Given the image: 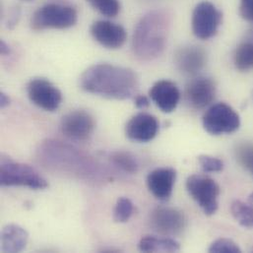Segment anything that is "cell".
I'll return each instance as SVG.
<instances>
[{"instance_id":"obj_1","label":"cell","mask_w":253,"mask_h":253,"mask_svg":"<svg viewBox=\"0 0 253 253\" xmlns=\"http://www.w3.org/2000/svg\"><path fill=\"white\" fill-rule=\"evenodd\" d=\"M87 93L114 100H126L138 88V77L130 68L99 63L86 69L79 80Z\"/></svg>"},{"instance_id":"obj_2","label":"cell","mask_w":253,"mask_h":253,"mask_svg":"<svg viewBox=\"0 0 253 253\" xmlns=\"http://www.w3.org/2000/svg\"><path fill=\"white\" fill-rule=\"evenodd\" d=\"M39 159L56 171L86 179L100 178L99 166L90 157L61 141H43L39 149Z\"/></svg>"},{"instance_id":"obj_3","label":"cell","mask_w":253,"mask_h":253,"mask_svg":"<svg viewBox=\"0 0 253 253\" xmlns=\"http://www.w3.org/2000/svg\"><path fill=\"white\" fill-rule=\"evenodd\" d=\"M170 20L165 11H152L138 22L132 41L134 54L143 61L159 57L168 42Z\"/></svg>"},{"instance_id":"obj_4","label":"cell","mask_w":253,"mask_h":253,"mask_svg":"<svg viewBox=\"0 0 253 253\" xmlns=\"http://www.w3.org/2000/svg\"><path fill=\"white\" fill-rule=\"evenodd\" d=\"M77 20L78 13L74 7L66 4L48 3L35 11L31 19V27L35 31L64 30L73 27Z\"/></svg>"},{"instance_id":"obj_5","label":"cell","mask_w":253,"mask_h":253,"mask_svg":"<svg viewBox=\"0 0 253 253\" xmlns=\"http://www.w3.org/2000/svg\"><path fill=\"white\" fill-rule=\"evenodd\" d=\"M0 184L2 186H26L31 189H44L47 181L34 168L12 161L2 156L0 165Z\"/></svg>"},{"instance_id":"obj_6","label":"cell","mask_w":253,"mask_h":253,"mask_svg":"<svg viewBox=\"0 0 253 253\" xmlns=\"http://www.w3.org/2000/svg\"><path fill=\"white\" fill-rule=\"evenodd\" d=\"M186 189L207 216L217 212L220 186L213 178L204 174H192L186 180Z\"/></svg>"},{"instance_id":"obj_7","label":"cell","mask_w":253,"mask_h":253,"mask_svg":"<svg viewBox=\"0 0 253 253\" xmlns=\"http://www.w3.org/2000/svg\"><path fill=\"white\" fill-rule=\"evenodd\" d=\"M202 123L208 133L218 136L236 132L241 126V118L231 106L219 103L207 110Z\"/></svg>"},{"instance_id":"obj_8","label":"cell","mask_w":253,"mask_h":253,"mask_svg":"<svg viewBox=\"0 0 253 253\" xmlns=\"http://www.w3.org/2000/svg\"><path fill=\"white\" fill-rule=\"evenodd\" d=\"M222 23V13L211 2L203 1L196 5L192 13V32L200 40L214 37Z\"/></svg>"},{"instance_id":"obj_9","label":"cell","mask_w":253,"mask_h":253,"mask_svg":"<svg viewBox=\"0 0 253 253\" xmlns=\"http://www.w3.org/2000/svg\"><path fill=\"white\" fill-rule=\"evenodd\" d=\"M149 224L153 231L164 237L180 235L187 226V219L183 212L171 207H158L149 217Z\"/></svg>"},{"instance_id":"obj_10","label":"cell","mask_w":253,"mask_h":253,"mask_svg":"<svg viewBox=\"0 0 253 253\" xmlns=\"http://www.w3.org/2000/svg\"><path fill=\"white\" fill-rule=\"evenodd\" d=\"M30 101L45 112H55L61 105L62 94L50 81L44 78H34L27 85Z\"/></svg>"},{"instance_id":"obj_11","label":"cell","mask_w":253,"mask_h":253,"mask_svg":"<svg viewBox=\"0 0 253 253\" xmlns=\"http://www.w3.org/2000/svg\"><path fill=\"white\" fill-rule=\"evenodd\" d=\"M96 127L94 117L83 110H77L65 115L60 123L62 134L73 141L88 140Z\"/></svg>"},{"instance_id":"obj_12","label":"cell","mask_w":253,"mask_h":253,"mask_svg":"<svg viewBox=\"0 0 253 253\" xmlns=\"http://www.w3.org/2000/svg\"><path fill=\"white\" fill-rule=\"evenodd\" d=\"M90 32L96 42L109 49L121 48L126 42V29L111 21L99 20L94 22Z\"/></svg>"},{"instance_id":"obj_13","label":"cell","mask_w":253,"mask_h":253,"mask_svg":"<svg viewBox=\"0 0 253 253\" xmlns=\"http://www.w3.org/2000/svg\"><path fill=\"white\" fill-rule=\"evenodd\" d=\"M217 87L211 78L198 77L191 80L185 89V97L189 105L197 110L204 109L215 100Z\"/></svg>"},{"instance_id":"obj_14","label":"cell","mask_w":253,"mask_h":253,"mask_svg":"<svg viewBox=\"0 0 253 253\" xmlns=\"http://www.w3.org/2000/svg\"><path fill=\"white\" fill-rule=\"evenodd\" d=\"M176 171L171 168H160L152 170L147 176V186L155 198L168 201L173 190Z\"/></svg>"},{"instance_id":"obj_15","label":"cell","mask_w":253,"mask_h":253,"mask_svg":"<svg viewBox=\"0 0 253 253\" xmlns=\"http://www.w3.org/2000/svg\"><path fill=\"white\" fill-rule=\"evenodd\" d=\"M159 131L158 120L149 114L140 113L132 117L126 126L127 138L140 143L153 140Z\"/></svg>"},{"instance_id":"obj_16","label":"cell","mask_w":253,"mask_h":253,"mask_svg":"<svg viewBox=\"0 0 253 253\" xmlns=\"http://www.w3.org/2000/svg\"><path fill=\"white\" fill-rule=\"evenodd\" d=\"M153 103L166 114L172 113L180 100V92L176 85L169 80L156 82L149 91Z\"/></svg>"},{"instance_id":"obj_17","label":"cell","mask_w":253,"mask_h":253,"mask_svg":"<svg viewBox=\"0 0 253 253\" xmlns=\"http://www.w3.org/2000/svg\"><path fill=\"white\" fill-rule=\"evenodd\" d=\"M205 50L197 45H188L179 48L174 55V62L179 71L188 75L197 74L206 64Z\"/></svg>"},{"instance_id":"obj_18","label":"cell","mask_w":253,"mask_h":253,"mask_svg":"<svg viewBox=\"0 0 253 253\" xmlns=\"http://www.w3.org/2000/svg\"><path fill=\"white\" fill-rule=\"evenodd\" d=\"M29 240V235L25 229L18 225H8L1 232V252L15 253L22 252Z\"/></svg>"},{"instance_id":"obj_19","label":"cell","mask_w":253,"mask_h":253,"mask_svg":"<svg viewBox=\"0 0 253 253\" xmlns=\"http://www.w3.org/2000/svg\"><path fill=\"white\" fill-rule=\"evenodd\" d=\"M138 249L143 253H176L180 250V246L175 240L170 238L145 236L140 240Z\"/></svg>"},{"instance_id":"obj_20","label":"cell","mask_w":253,"mask_h":253,"mask_svg":"<svg viewBox=\"0 0 253 253\" xmlns=\"http://www.w3.org/2000/svg\"><path fill=\"white\" fill-rule=\"evenodd\" d=\"M235 66L242 72L253 69V42H246L240 44L234 56Z\"/></svg>"},{"instance_id":"obj_21","label":"cell","mask_w":253,"mask_h":253,"mask_svg":"<svg viewBox=\"0 0 253 253\" xmlns=\"http://www.w3.org/2000/svg\"><path fill=\"white\" fill-rule=\"evenodd\" d=\"M109 160L115 167L126 173H136L138 170V162L135 157L126 151H116L109 154Z\"/></svg>"},{"instance_id":"obj_22","label":"cell","mask_w":253,"mask_h":253,"mask_svg":"<svg viewBox=\"0 0 253 253\" xmlns=\"http://www.w3.org/2000/svg\"><path fill=\"white\" fill-rule=\"evenodd\" d=\"M231 212L241 226L253 229V208L248 202L235 200L231 205Z\"/></svg>"},{"instance_id":"obj_23","label":"cell","mask_w":253,"mask_h":253,"mask_svg":"<svg viewBox=\"0 0 253 253\" xmlns=\"http://www.w3.org/2000/svg\"><path fill=\"white\" fill-rule=\"evenodd\" d=\"M95 10L106 17H116L121 11L119 0H86Z\"/></svg>"},{"instance_id":"obj_24","label":"cell","mask_w":253,"mask_h":253,"mask_svg":"<svg viewBox=\"0 0 253 253\" xmlns=\"http://www.w3.org/2000/svg\"><path fill=\"white\" fill-rule=\"evenodd\" d=\"M134 212L132 201L126 197H121L114 209V220L117 223H126Z\"/></svg>"},{"instance_id":"obj_25","label":"cell","mask_w":253,"mask_h":253,"mask_svg":"<svg viewBox=\"0 0 253 253\" xmlns=\"http://www.w3.org/2000/svg\"><path fill=\"white\" fill-rule=\"evenodd\" d=\"M236 157L241 166L246 169L253 168V144L242 143L236 149Z\"/></svg>"},{"instance_id":"obj_26","label":"cell","mask_w":253,"mask_h":253,"mask_svg":"<svg viewBox=\"0 0 253 253\" xmlns=\"http://www.w3.org/2000/svg\"><path fill=\"white\" fill-rule=\"evenodd\" d=\"M208 252L216 253H242V250L232 240L221 238L212 243Z\"/></svg>"},{"instance_id":"obj_27","label":"cell","mask_w":253,"mask_h":253,"mask_svg":"<svg viewBox=\"0 0 253 253\" xmlns=\"http://www.w3.org/2000/svg\"><path fill=\"white\" fill-rule=\"evenodd\" d=\"M198 162L205 172H219L224 169L223 161L213 156L201 155L198 157Z\"/></svg>"},{"instance_id":"obj_28","label":"cell","mask_w":253,"mask_h":253,"mask_svg":"<svg viewBox=\"0 0 253 253\" xmlns=\"http://www.w3.org/2000/svg\"><path fill=\"white\" fill-rule=\"evenodd\" d=\"M240 13L244 19L253 22V0H241Z\"/></svg>"},{"instance_id":"obj_29","label":"cell","mask_w":253,"mask_h":253,"mask_svg":"<svg viewBox=\"0 0 253 253\" xmlns=\"http://www.w3.org/2000/svg\"><path fill=\"white\" fill-rule=\"evenodd\" d=\"M134 102H135V106H136L137 109H143L144 110V109L148 108L149 105H150L149 99L146 96H144V95L136 96Z\"/></svg>"},{"instance_id":"obj_30","label":"cell","mask_w":253,"mask_h":253,"mask_svg":"<svg viewBox=\"0 0 253 253\" xmlns=\"http://www.w3.org/2000/svg\"><path fill=\"white\" fill-rule=\"evenodd\" d=\"M9 104H10V98L6 94L1 93L0 94V107L2 109H4L7 106H9Z\"/></svg>"},{"instance_id":"obj_31","label":"cell","mask_w":253,"mask_h":253,"mask_svg":"<svg viewBox=\"0 0 253 253\" xmlns=\"http://www.w3.org/2000/svg\"><path fill=\"white\" fill-rule=\"evenodd\" d=\"M0 52L3 55H7L10 53V47L4 41H1L0 42Z\"/></svg>"},{"instance_id":"obj_32","label":"cell","mask_w":253,"mask_h":253,"mask_svg":"<svg viewBox=\"0 0 253 253\" xmlns=\"http://www.w3.org/2000/svg\"><path fill=\"white\" fill-rule=\"evenodd\" d=\"M248 203L252 206L253 208V192L249 196V199H248Z\"/></svg>"},{"instance_id":"obj_33","label":"cell","mask_w":253,"mask_h":253,"mask_svg":"<svg viewBox=\"0 0 253 253\" xmlns=\"http://www.w3.org/2000/svg\"></svg>"}]
</instances>
